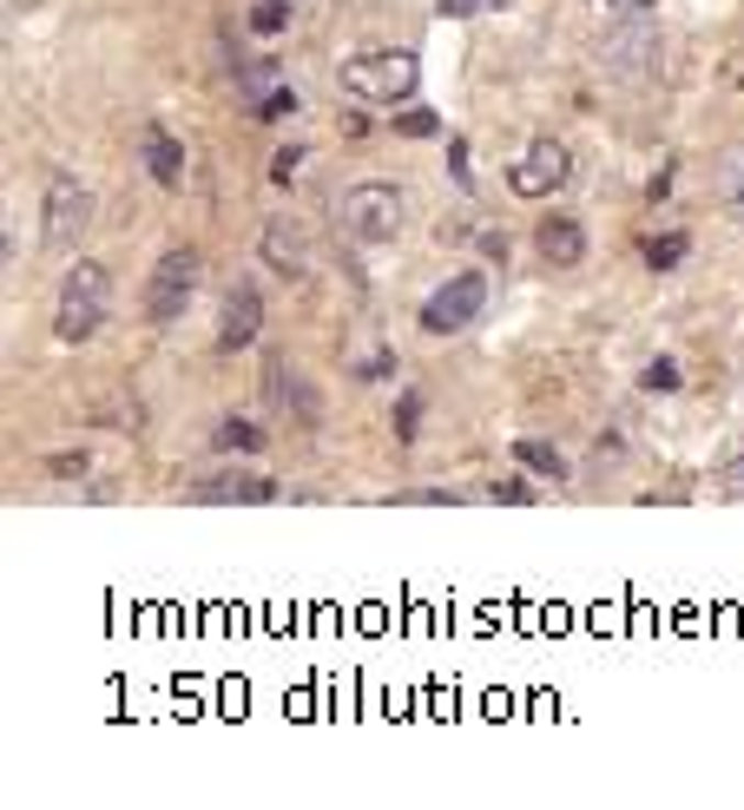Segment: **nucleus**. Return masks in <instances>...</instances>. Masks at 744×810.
Returning a JSON list of instances; mask_svg holds the SVG:
<instances>
[{
  "label": "nucleus",
  "mask_w": 744,
  "mask_h": 810,
  "mask_svg": "<svg viewBox=\"0 0 744 810\" xmlns=\"http://www.w3.org/2000/svg\"><path fill=\"white\" fill-rule=\"evenodd\" d=\"M336 86H343L349 99H363V106H396V99H409V92L422 86V59H415L409 46H376V53L343 59Z\"/></svg>",
  "instance_id": "obj_1"
},
{
  "label": "nucleus",
  "mask_w": 744,
  "mask_h": 810,
  "mask_svg": "<svg viewBox=\"0 0 744 810\" xmlns=\"http://www.w3.org/2000/svg\"><path fill=\"white\" fill-rule=\"evenodd\" d=\"M336 224H343L349 244H396L402 224H409V198H402V185L363 178L336 198Z\"/></svg>",
  "instance_id": "obj_2"
},
{
  "label": "nucleus",
  "mask_w": 744,
  "mask_h": 810,
  "mask_svg": "<svg viewBox=\"0 0 744 810\" xmlns=\"http://www.w3.org/2000/svg\"><path fill=\"white\" fill-rule=\"evenodd\" d=\"M106 310H112V277H106V264L79 257V264L66 270V284H59L53 336H59V343H92L99 323H106Z\"/></svg>",
  "instance_id": "obj_3"
},
{
  "label": "nucleus",
  "mask_w": 744,
  "mask_h": 810,
  "mask_svg": "<svg viewBox=\"0 0 744 810\" xmlns=\"http://www.w3.org/2000/svg\"><path fill=\"white\" fill-rule=\"evenodd\" d=\"M646 7H653V0H633V7L600 33V66H607L613 79H653V73H659L666 40H659V20H653Z\"/></svg>",
  "instance_id": "obj_4"
},
{
  "label": "nucleus",
  "mask_w": 744,
  "mask_h": 810,
  "mask_svg": "<svg viewBox=\"0 0 744 810\" xmlns=\"http://www.w3.org/2000/svg\"><path fill=\"white\" fill-rule=\"evenodd\" d=\"M198 251H165L158 257V270H152V284H145V317H152V330H171L185 310H191V297H198Z\"/></svg>",
  "instance_id": "obj_5"
},
{
  "label": "nucleus",
  "mask_w": 744,
  "mask_h": 810,
  "mask_svg": "<svg viewBox=\"0 0 744 810\" xmlns=\"http://www.w3.org/2000/svg\"><path fill=\"white\" fill-rule=\"evenodd\" d=\"M40 211H46V244H53V251H79V237L92 231V211H99V204H92V191H86L73 171H53Z\"/></svg>",
  "instance_id": "obj_6"
},
{
  "label": "nucleus",
  "mask_w": 744,
  "mask_h": 810,
  "mask_svg": "<svg viewBox=\"0 0 744 810\" xmlns=\"http://www.w3.org/2000/svg\"><path fill=\"white\" fill-rule=\"evenodd\" d=\"M481 310H488V277H481V270H455V277L422 303V330H429V336H455V330H468Z\"/></svg>",
  "instance_id": "obj_7"
},
{
  "label": "nucleus",
  "mask_w": 744,
  "mask_h": 810,
  "mask_svg": "<svg viewBox=\"0 0 744 810\" xmlns=\"http://www.w3.org/2000/svg\"><path fill=\"white\" fill-rule=\"evenodd\" d=\"M567 178H574V158H567V145H560V138H534V145L521 152V165L508 171L514 198H547V191H560Z\"/></svg>",
  "instance_id": "obj_8"
},
{
  "label": "nucleus",
  "mask_w": 744,
  "mask_h": 810,
  "mask_svg": "<svg viewBox=\"0 0 744 810\" xmlns=\"http://www.w3.org/2000/svg\"><path fill=\"white\" fill-rule=\"evenodd\" d=\"M257 251H264V264H270L284 284H310V237H303L290 218H264Z\"/></svg>",
  "instance_id": "obj_9"
},
{
  "label": "nucleus",
  "mask_w": 744,
  "mask_h": 810,
  "mask_svg": "<svg viewBox=\"0 0 744 810\" xmlns=\"http://www.w3.org/2000/svg\"><path fill=\"white\" fill-rule=\"evenodd\" d=\"M257 330H264V297H257V284H237V290L224 297V310H218V349H224V356H231V349H251Z\"/></svg>",
  "instance_id": "obj_10"
},
{
  "label": "nucleus",
  "mask_w": 744,
  "mask_h": 810,
  "mask_svg": "<svg viewBox=\"0 0 744 810\" xmlns=\"http://www.w3.org/2000/svg\"><path fill=\"white\" fill-rule=\"evenodd\" d=\"M534 251H541L554 270H574V264L587 257V231H580V218H567V211L541 218V224H534Z\"/></svg>",
  "instance_id": "obj_11"
},
{
  "label": "nucleus",
  "mask_w": 744,
  "mask_h": 810,
  "mask_svg": "<svg viewBox=\"0 0 744 810\" xmlns=\"http://www.w3.org/2000/svg\"><path fill=\"white\" fill-rule=\"evenodd\" d=\"M191 501H204V508H224V501L257 508V501H277V481H264V475H204V481H191Z\"/></svg>",
  "instance_id": "obj_12"
},
{
  "label": "nucleus",
  "mask_w": 744,
  "mask_h": 810,
  "mask_svg": "<svg viewBox=\"0 0 744 810\" xmlns=\"http://www.w3.org/2000/svg\"><path fill=\"white\" fill-rule=\"evenodd\" d=\"M264 396H270V409H277V415H303V422L317 415V402H310L303 376H297L284 356H270V363H264Z\"/></svg>",
  "instance_id": "obj_13"
},
{
  "label": "nucleus",
  "mask_w": 744,
  "mask_h": 810,
  "mask_svg": "<svg viewBox=\"0 0 744 810\" xmlns=\"http://www.w3.org/2000/svg\"><path fill=\"white\" fill-rule=\"evenodd\" d=\"M145 171L152 185H185V145L171 132H145Z\"/></svg>",
  "instance_id": "obj_14"
},
{
  "label": "nucleus",
  "mask_w": 744,
  "mask_h": 810,
  "mask_svg": "<svg viewBox=\"0 0 744 810\" xmlns=\"http://www.w3.org/2000/svg\"><path fill=\"white\" fill-rule=\"evenodd\" d=\"M277 86H284V66H277V59H244V66H237V99H244V106H264Z\"/></svg>",
  "instance_id": "obj_15"
},
{
  "label": "nucleus",
  "mask_w": 744,
  "mask_h": 810,
  "mask_svg": "<svg viewBox=\"0 0 744 810\" xmlns=\"http://www.w3.org/2000/svg\"><path fill=\"white\" fill-rule=\"evenodd\" d=\"M514 455H521L534 475H547V481H567V462H560V448H554V442H541V435H521V442H514Z\"/></svg>",
  "instance_id": "obj_16"
},
{
  "label": "nucleus",
  "mask_w": 744,
  "mask_h": 810,
  "mask_svg": "<svg viewBox=\"0 0 744 810\" xmlns=\"http://www.w3.org/2000/svg\"><path fill=\"white\" fill-rule=\"evenodd\" d=\"M211 442H218V448H237V455H251V448H264V429H257V422H244V415H224V422L211 429Z\"/></svg>",
  "instance_id": "obj_17"
},
{
  "label": "nucleus",
  "mask_w": 744,
  "mask_h": 810,
  "mask_svg": "<svg viewBox=\"0 0 744 810\" xmlns=\"http://www.w3.org/2000/svg\"><path fill=\"white\" fill-rule=\"evenodd\" d=\"M679 382H686V376H679V363H673V356H653V363L640 369V389H653V396H673Z\"/></svg>",
  "instance_id": "obj_18"
},
{
  "label": "nucleus",
  "mask_w": 744,
  "mask_h": 810,
  "mask_svg": "<svg viewBox=\"0 0 744 810\" xmlns=\"http://www.w3.org/2000/svg\"><path fill=\"white\" fill-rule=\"evenodd\" d=\"M686 251H692L686 231H673V237H653V244H646V264H653V270H673V264H686Z\"/></svg>",
  "instance_id": "obj_19"
},
{
  "label": "nucleus",
  "mask_w": 744,
  "mask_h": 810,
  "mask_svg": "<svg viewBox=\"0 0 744 810\" xmlns=\"http://www.w3.org/2000/svg\"><path fill=\"white\" fill-rule=\"evenodd\" d=\"M290 112H303V99H297L290 86H277L264 106H251V119H257V125H270V119H290Z\"/></svg>",
  "instance_id": "obj_20"
},
{
  "label": "nucleus",
  "mask_w": 744,
  "mask_h": 810,
  "mask_svg": "<svg viewBox=\"0 0 744 810\" xmlns=\"http://www.w3.org/2000/svg\"><path fill=\"white\" fill-rule=\"evenodd\" d=\"M251 26H257V33H284V26H290V0H257V7H251Z\"/></svg>",
  "instance_id": "obj_21"
},
{
  "label": "nucleus",
  "mask_w": 744,
  "mask_h": 810,
  "mask_svg": "<svg viewBox=\"0 0 744 810\" xmlns=\"http://www.w3.org/2000/svg\"><path fill=\"white\" fill-rule=\"evenodd\" d=\"M415 422H422V396L402 389V402H396V442H415Z\"/></svg>",
  "instance_id": "obj_22"
},
{
  "label": "nucleus",
  "mask_w": 744,
  "mask_h": 810,
  "mask_svg": "<svg viewBox=\"0 0 744 810\" xmlns=\"http://www.w3.org/2000/svg\"><path fill=\"white\" fill-rule=\"evenodd\" d=\"M396 132H409V138H435V132H442V119L415 106V112H396Z\"/></svg>",
  "instance_id": "obj_23"
},
{
  "label": "nucleus",
  "mask_w": 744,
  "mask_h": 810,
  "mask_svg": "<svg viewBox=\"0 0 744 810\" xmlns=\"http://www.w3.org/2000/svg\"><path fill=\"white\" fill-rule=\"evenodd\" d=\"M297 165H303V145H284V152L270 158V178H277V185H290V178H297Z\"/></svg>",
  "instance_id": "obj_24"
},
{
  "label": "nucleus",
  "mask_w": 744,
  "mask_h": 810,
  "mask_svg": "<svg viewBox=\"0 0 744 810\" xmlns=\"http://www.w3.org/2000/svg\"><path fill=\"white\" fill-rule=\"evenodd\" d=\"M725 198H732V211L744 218V152L732 158V165H725Z\"/></svg>",
  "instance_id": "obj_25"
},
{
  "label": "nucleus",
  "mask_w": 744,
  "mask_h": 810,
  "mask_svg": "<svg viewBox=\"0 0 744 810\" xmlns=\"http://www.w3.org/2000/svg\"><path fill=\"white\" fill-rule=\"evenodd\" d=\"M488 495H495V501H534V488H528L521 475H508V481H488Z\"/></svg>",
  "instance_id": "obj_26"
},
{
  "label": "nucleus",
  "mask_w": 744,
  "mask_h": 810,
  "mask_svg": "<svg viewBox=\"0 0 744 810\" xmlns=\"http://www.w3.org/2000/svg\"><path fill=\"white\" fill-rule=\"evenodd\" d=\"M448 171H455V185H475V171H468V145H462V138H448Z\"/></svg>",
  "instance_id": "obj_27"
},
{
  "label": "nucleus",
  "mask_w": 744,
  "mask_h": 810,
  "mask_svg": "<svg viewBox=\"0 0 744 810\" xmlns=\"http://www.w3.org/2000/svg\"><path fill=\"white\" fill-rule=\"evenodd\" d=\"M382 376H396V356L382 349V356H369L363 369H356V382H382Z\"/></svg>",
  "instance_id": "obj_28"
},
{
  "label": "nucleus",
  "mask_w": 744,
  "mask_h": 810,
  "mask_svg": "<svg viewBox=\"0 0 744 810\" xmlns=\"http://www.w3.org/2000/svg\"><path fill=\"white\" fill-rule=\"evenodd\" d=\"M719 481H725L732 495H744V448H739V455H732V462H725V475H719Z\"/></svg>",
  "instance_id": "obj_29"
},
{
  "label": "nucleus",
  "mask_w": 744,
  "mask_h": 810,
  "mask_svg": "<svg viewBox=\"0 0 744 810\" xmlns=\"http://www.w3.org/2000/svg\"><path fill=\"white\" fill-rule=\"evenodd\" d=\"M481 251H488V257H501V264H508V237H501V231H481Z\"/></svg>",
  "instance_id": "obj_30"
},
{
  "label": "nucleus",
  "mask_w": 744,
  "mask_h": 810,
  "mask_svg": "<svg viewBox=\"0 0 744 810\" xmlns=\"http://www.w3.org/2000/svg\"><path fill=\"white\" fill-rule=\"evenodd\" d=\"M53 475H86V455H53Z\"/></svg>",
  "instance_id": "obj_31"
},
{
  "label": "nucleus",
  "mask_w": 744,
  "mask_h": 810,
  "mask_svg": "<svg viewBox=\"0 0 744 810\" xmlns=\"http://www.w3.org/2000/svg\"><path fill=\"white\" fill-rule=\"evenodd\" d=\"M442 13L448 20H468V13H481V0H442Z\"/></svg>",
  "instance_id": "obj_32"
}]
</instances>
